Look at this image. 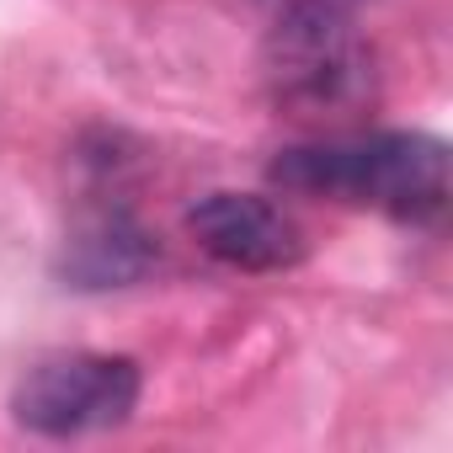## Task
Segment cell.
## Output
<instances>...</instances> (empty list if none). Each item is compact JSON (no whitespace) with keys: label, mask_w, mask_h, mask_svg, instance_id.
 Segmentation results:
<instances>
[{"label":"cell","mask_w":453,"mask_h":453,"mask_svg":"<svg viewBox=\"0 0 453 453\" xmlns=\"http://www.w3.org/2000/svg\"><path fill=\"white\" fill-rule=\"evenodd\" d=\"M283 192L363 203L405 224H432L448 208V144L432 134H368L283 150L267 165Z\"/></svg>","instance_id":"1"},{"label":"cell","mask_w":453,"mask_h":453,"mask_svg":"<svg viewBox=\"0 0 453 453\" xmlns=\"http://www.w3.org/2000/svg\"><path fill=\"white\" fill-rule=\"evenodd\" d=\"M273 102L294 118H352L373 102V54L336 0H299L262 49Z\"/></svg>","instance_id":"2"},{"label":"cell","mask_w":453,"mask_h":453,"mask_svg":"<svg viewBox=\"0 0 453 453\" xmlns=\"http://www.w3.org/2000/svg\"><path fill=\"white\" fill-rule=\"evenodd\" d=\"M139 405V363L107 352H54L38 357L12 389V421L38 437L112 432Z\"/></svg>","instance_id":"3"},{"label":"cell","mask_w":453,"mask_h":453,"mask_svg":"<svg viewBox=\"0 0 453 453\" xmlns=\"http://www.w3.org/2000/svg\"><path fill=\"white\" fill-rule=\"evenodd\" d=\"M187 235L224 267L241 273H288L304 262L310 241L273 197L257 192H208L187 208Z\"/></svg>","instance_id":"4"},{"label":"cell","mask_w":453,"mask_h":453,"mask_svg":"<svg viewBox=\"0 0 453 453\" xmlns=\"http://www.w3.org/2000/svg\"><path fill=\"white\" fill-rule=\"evenodd\" d=\"M160 246L128 208H96L75 224V235L59 251V278L70 288H128L155 273Z\"/></svg>","instance_id":"5"}]
</instances>
